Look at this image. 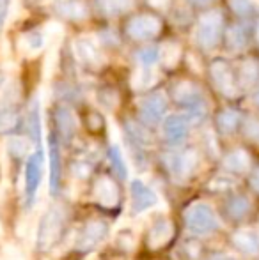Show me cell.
Here are the masks:
<instances>
[{"label":"cell","instance_id":"8","mask_svg":"<svg viewBox=\"0 0 259 260\" xmlns=\"http://www.w3.org/2000/svg\"><path fill=\"white\" fill-rule=\"evenodd\" d=\"M94 199L103 207H116L119 202V188L112 179L100 177L94 182Z\"/></svg>","mask_w":259,"mask_h":260},{"label":"cell","instance_id":"12","mask_svg":"<svg viewBox=\"0 0 259 260\" xmlns=\"http://www.w3.org/2000/svg\"><path fill=\"white\" fill-rule=\"evenodd\" d=\"M160 23L153 16H138L130 21V36L133 39H149L158 32Z\"/></svg>","mask_w":259,"mask_h":260},{"label":"cell","instance_id":"21","mask_svg":"<svg viewBox=\"0 0 259 260\" xmlns=\"http://www.w3.org/2000/svg\"><path fill=\"white\" fill-rule=\"evenodd\" d=\"M18 113L11 105H0V131H9L16 126Z\"/></svg>","mask_w":259,"mask_h":260},{"label":"cell","instance_id":"27","mask_svg":"<svg viewBox=\"0 0 259 260\" xmlns=\"http://www.w3.org/2000/svg\"><path fill=\"white\" fill-rule=\"evenodd\" d=\"M155 82H156V75L153 71H149V69H144V71L137 73V78L133 80L137 89H144V87L153 85Z\"/></svg>","mask_w":259,"mask_h":260},{"label":"cell","instance_id":"11","mask_svg":"<svg viewBox=\"0 0 259 260\" xmlns=\"http://www.w3.org/2000/svg\"><path fill=\"white\" fill-rule=\"evenodd\" d=\"M231 243L236 250L249 255V257L259 255V232L256 230H238L233 234Z\"/></svg>","mask_w":259,"mask_h":260},{"label":"cell","instance_id":"25","mask_svg":"<svg viewBox=\"0 0 259 260\" xmlns=\"http://www.w3.org/2000/svg\"><path fill=\"white\" fill-rule=\"evenodd\" d=\"M110 161H112V167H114L116 174L119 175V179H126L128 177V168L125 165V159L121 156V151H119L118 145L110 149Z\"/></svg>","mask_w":259,"mask_h":260},{"label":"cell","instance_id":"20","mask_svg":"<svg viewBox=\"0 0 259 260\" xmlns=\"http://www.w3.org/2000/svg\"><path fill=\"white\" fill-rule=\"evenodd\" d=\"M57 124H59L61 133H63L66 138H69L75 133L76 122H75V117H73V113L69 112V110L61 108L59 112H57Z\"/></svg>","mask_w":259,"mask_h":260},{"label":"cell","instance_id":"16","mask_svg":"<svg viewBox=\"0 0 259 260\" xmlns=\"http://www.w3.org/2000/svg\"><path fill=\"white\" fill-rule=\"evenodd\" d=\"M225 212L229 218L233 219H242L250 212V200L247 197L235 195L233 199H229V202L225 204Z\"/></svg>","mask_w":259,"mask_h":260},{"label":"cell","instance_id":"18","mask_svg":"<svg viewBox=\"0 0 259 260\" xmlns=\"http://www.w3.org/2000/svg\"><path fill=\"white\" fill-rule=\"evenodd\" d=\"M213 75H215V82L220 87V90H224L225 94L233 92V80H231V73L225 62H217L213 66Z\"/></svg>","mask_w":259,"mask_h":260},{"label":"cell","instance_id":"6","mask_svg":"<svg viewBox=\"0 0 259 260\" xmlns=\"http://www.w3.org/2000/svg\"><path fill=\"white\" fill-rule=\"evenodd\" d=\"M199 157L194 151H185V152H174L172 156L167 159L170 174L176 179H187L194 174Z\"/></svg>","mask_w":259,"mask_h":260},{"label":"cell","instance_id":"32","mask_svg":"<svg viewBox=\"0 0 259 260\" xmlns=\"http://www.w3.org/2000/svg\"><path fill=\"white\" fill-rule=\"evenodd\" d=\"M247 135H249L252 140L259 142V120H250L247 124Z\"/></svg>","mask_w":259,"mask_h":260},{"label":"cell","instance_id":"31","mask_svg":"<svg viewBox=\"0 0 259 260\" xmlns=\"http://www.w3.org/2000/svg\"><path fill=\"white\" fill-rule=\"evenodd\" d=\"M0 260H25V258H23L21 251L18 250L16 246H11V244H7V246L0 251Z\"/></svg>","mask_w":259,"mask_h":260},{"label":"cell","instance_id":"30","mask_svg":"<svg viewBox=\"0 0 259 260\" xmlns=\"http://www.w3.org/2000/svg\"><path fill=\"white\" fill-rule=\"evenodd\" d=\"M137 57L144 66H151V64H155L156 58H158V52H156L155 48H144L138 52Z\"/></svg>","mask_w":259,"mask_h":260},{"label":"cell","instance_id":"23","mask_svg":"<svg viewBox=\"0 0 259 260\" xmlns=\"http://www.w3.org/2000/svg\"><path fill=\"white\" fill-rule=\"evenodd\" d=\"M217 122H218V127H220L224 133H231V131H235L236 126H238L240 117H238V113L233 112V110H225V112H222L220 115H218Z\"/></svg>","mask_w":259,"mask_h":260},{"label":"cell","instance_id":"37","mask_svg":"<svg viewBox=\"0 0 259 260\" xmlns=\"http://www.w3.org/2000/svg\"><path fill=\"white\" fill-rule=\"evenodd\" d=\"M4 83V73H0V85Z\"/></svg>","mask_w":259,"mask_h":260},{"label":"cell","instance_id":"19","mask_svg":"<svg viewBox=\"0 0 259 260\" xmlns=\"http://www.w3.org/2000/svg\"><path fill=\"white\" fill-rule=\"evenodd\" d=\"M57 13L63 14L66 18L76 20V18L85 16V6L82 2H78V0H66V2L57 6Z\"/></svg>","mask_w":259,"mask_h":260},{"label":"cell","instance_id":"13","mask_svg":"<svg viewBox=\"0 0 259 260\" xmlns=\"http://www.w3.org/2000/svg\"><path fill=\"white\" fill-rule=\"evenodd\" d=\"M167 103L162 96H151L149 100H146L140 106V113L149 124H156L162 120L163 113H165Z\"/></svg>","mask_w":259,"mask_h":260},{"label":"cell","instance_id":"28","mask_svg":"<svg viewBox=\"0 0 259 260\" xmlns=\"http://www.w3.org/2000/svg\"><path fill=\"white\" fill-rule=\"evenodd\" d=\"M178 55H180V50H178L176 45H165L160 50V57H162V60L165 62L167 66L174 64V62L178 60Z\"/></svg>","mask_w":259,"mask_h":260},{"label":"cell","instance_id":"22","mask_svg":"<svg viewBox=\"0 0 259 260\" xmlns=\"http://www.w3.org/2000/svg\"><path fill=\"white\" fill-rule=\"evenodd\" d=\"M7 151H9V154L14 157H23L28 154V151H31V142H28L27 138L13 137V138H9V142H7Z\"/></svg>","mask_w":259,"mask_h":260},{"label":"cell","instance_id":"2","mask_svg":"<svg viewBox=\"0 0 259 260\" xmlns=\"http://www.w3.org/2000/svg\"><path fill=\"white\" fill-rule=\"evenodd\" d=\"M185 225L195 236H206V234H211L220 226V221H218V216L215 214V211L211 209L208 204L204 202H197L192 204L190 207L185 211L183 214Z\"/></svg>","mask_w":259,"mask_h":260},{"label":"cell","instance_id":"3","mask_svg":"<svg viewBox=\"0 0 259 260\" xmlns=\"http://www.w3.org/2000/svg\"><path fill=\"white\" fill-rule=\"evenodd\" d=\"M107 232H108L107 223L101 221V219H91V221H87L80 229L75 241V248L80 251H91L107 237Z\"/></svg>","mask_w":259,"mask_h":260},{"label":"cell","instance_id":"35","mask_svg":"<svg viewBox=\"0 0 259 260\" xmlns=\"http://www.w3.org/2000/svg\"><path fill=\"white\" fill-rule=\"evenodd\" d=\"M206 260H238V258L233 257V255H229V253H213L211 257H208Z\"/></svg>","mask_w":259,"mask_h":260},{"label":"cell","instance_id":"10","mask_svg":"<svg viewBox=\"0 0 259 260\" xmlns=\"http://www.w3.org/2000/svg\"><path fill=\"white\" fill-rule=\"evenodd\" d=\"M170 237H172V223L165 218H160L151 225L148 237H146V243L151 250H158V248L165 246L169 243Z\"/></svg>","mask_w":259,"mask_h":260},{"label":"cell","instance_id":"17","mask_svg":"<svg viewBox=\"0 0 259 260\" xmlns=\"http://www.w3.org/2000/svg\"><path fill=\"white\" fill-rule=\"evenodd\" d=\"M224 165L227 170L235 172V174H243L247 168L250 167V157L245 151H233L231 154L224 159Z\"/></svg>","mask_w":259,"mask_h":260},{"label":"cell","instance_id":"9","mask_svg":"<svg viewBox=\"0 0 259 260\" xmlns=\"http://www.w3.org/2000/svg\"><path fill=\"white\" fill-rule=\"evenodd\" d=\"M188 133V119L183 115H170L163 122V137L170 145H180Z\"/></svg>","mask_w":259,"mask_h":260},{"label":"cell","instance_id":"4","mask_svg":"<svg viewBox=\"0 0 259 260\" xmlns=\"http://www.w3.org/2000/svg\"><path fill=\"white\" fill-rule=\"evenodd\" d=\"M41 177H43V152L38 151L36 154L28 157L27 167H25V197H27L28 204L34 202L36 195H38Z\"/></svg>","mask_w":259,"mask_h":260},{"label":"cell","instance_id":"24","mask_svg":"<svg viewBox=\"0 0 259 260\" xmlns=\"http://www.w3.org/2000/svg\"><path fill=\"white\" fill-rule=\"evenodd\" d=\"M131 7V0H101V9L107 14L125 13Z\"/></svg>","mask_w":259,"mask_h":260},{"label":"cell","instance_id":"38","mask_svg":"<svg viewBox=\"0 0 259 260\" xmlns=\"http://www.w3.org/2000/svg\"><path fill=\"white\" fill-rule=\"evenodd\" d=\"M256 101H257V105H259V94H257V98H256Z\"/></svg>","mask_w":259,"mask_h":260},{"label":"cell","instance_id":"15","mask_svg":"<svg viewBox=\"0 0 259 260\" xmlns=\"http://www.w3.org/2000/svg\"><path fill=\"white\" fill-rule=\"evenodd\" d=\"M75 52L78 55L80 60L87 62V64H98L100 52H98L96 43L91 38H82L75 43Z\"/></svg>","mask_w":259,"mask_h":260},{"label":"cell","instance_id":"5","mask_svg":"<svg viewBox=\"0 0 259 260\" xmlns=\"http://www.w3.org/2000/svg\"><path fill=\"white\" fill-rule=\"evenodd\" d=\"M130 195H131V211H133V214L146 212L148 209L155 207L156 204H158L156 193L153 191L146 182H142L140 179H135V181L131 182Z\"/></svg>","mask_w":259,"mask_h":260},{"label":"cell","instance_id":"14","mask_svg":"<svg viewBox=\"0 0 259 260\" xmlns=\"http://www.w3.org/2000/svg\"><path fill=\"white\" fill-rule=\"evenodd\" d=\"M50 189L55 195L61 182V157H59V145L55 137H50Z\"/></svg>","mask_w":259,"mask_h":260},{"label":"cell","instance_id":"36","mask_svg":"<svg viewBox=\"0 0 259 260\" xmlns=\"http://www.w3.org/2000/svg\"><path fill=\"white\" fill-rule=\"evenodd\" d=\"M252 186H254V188H256L257 191H259V170L256 172V174L252 175Z\"/></svg>","mask_w":259,"mask_h":260},{"label":"cell","instance_id":"1","mask_svg":"<svg viewBox=\"0 0 259 260\" xmlns=\"http://www.w3.org/2000/svg\"><path fill=\"white\" fill-rule=\"evenodd\" d=\"M64 229V211L61 207H50L41 216V221L36 234V248L39 251H46L59 241Z\"/></svg>","mask_w":259,"mask_h":260},{"label":"cell","instance_id":"26","mask_svg":"<svg viewBox=\"0 0 259 260\" xmlns=\"http://www.w3.org/2000/svg\"><path fill=\"white\" fill-rule=\"evenodd\" d=\"M23 43H25V48H27L28 52L36 53L45 46V36H43L41 32H28V34H25Z\"/></svg>","mask_w":259,"mask_h":260},{"label":"cell","instance_id":"34","mask_svg":"<svg viewBox=\"0 0 259 260\" xmlns=\"http://www.w3.org/2000/svg\"><path fill=\"white\" fill-rule=\"evenodd\" d=\"M7 9H9V0H0V28H2L4 21H6Z\"/></svg>","mask_w":259,"mask_h":260},{"label":"cell","instance_id":"39","mask_svg":"<svg viewBox=\"0 0 259 260\" xmlns=\"http://www.w3.org/2000/svg\"><path fill=\"white\" fill-rule=\"evenodd\" d=\"M197 2H203V0H197Z\"/></svg>","mask_w":259,"mask_h":260},{"label":"cell","instance_id":"7","mask_svg":"<svg viewBox=\"0 0 259 260\" xmlns=\"http://www.w3.org/2000/svg\"><path fill=\"white\" fill-rule=\"evenodd\" d=\"M218 32H220V14L211 13L204 16L200 20L199 27H197V41H199L200 46L211 48L217 43Z\"/></svg>","mask_w":259,"mask_h":260},{"label":"cell","instance_id":"33","mask_svg":"<svg viewBox=\"0 0 259 260\" xmlns=\"http://www.w3.org/2000/svg\"><path fill=\"white\" fill-rule=\"evenodd\" d=\"M231 6L236 13H247L250 9V2L249 0H231Z\"/></svg>","mask_w":259,"mask_h":260},{"label":"cell","instance_id":"29","mask_svg":"<svg viewBox=\"0 0 259 260\" xmlns=\"http://www.w3.org/2000/svg\"><path fill=\"white\" fill-rule=\"evenodd\" d=\"M133 234H131V230H123L121 234H118V239H116V243H118L119 248H123V250H131L133 248Z\"/></svg>","mask_w":259,"mask_h":260}]
</instances>
